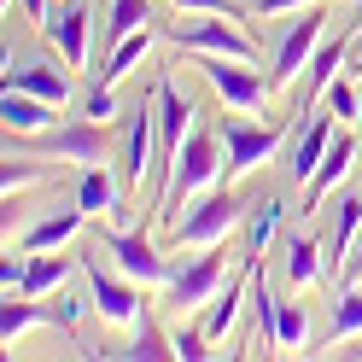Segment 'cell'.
<instances>
[{
  "label": "cell",
  "instance_id": "cell-22",
  "mask_svg": "<svg viewBox=\"0 0 362 362\" xmlns=\"http://www.w3.org/2000/svg\"><path fill=\"white\" fill-rule=\"evenodd\" d=\"M356 234H362V193H345L339 199V216H333V228H327V269L339 281H345V263H351V245H356Z\"/></svg>",
  "mask_w": 362,
  "mask_h": 362
},
{
  "label": "cell",
  "instance_id": "cell-39",
  "mask_svg": "<svg viewBox=\"0 0 362 362\" xmlns=\"http://www.w3.org/2000/svg\"><path fill=\"white\" fill-rule=\"evenodd\" d=\"M356 35H362V0H356Z\"/></svg>",
  "mask_w": 362,
  "mask_h": 362
},
{
  "label": "cell",
  "instance_id": "cell-19",
  "mask_svg": "<svg viewBox=\"0 0 362 362\" xmlns=\"http://www.w3.org/2000/svg\"><path fill=\"white\" fill-rule=\"evenodd\" d=\"M76 205L88 216H123V175H111V164L76 170Z\"/></svg>",
  "mask_w": 362,
  "mask_h": 362
},
{
  "label": "cell",
  "instance_id": "cell-35",
  "mask_svg": "<svg viewBox=\"0 0 362 362\" xmlns=\"http://www.w3.org/2000/svg\"><path fill=\"white\" fill-rule=\"evenodd\" d=\"M170 345H175V362H205L211 356V333L205 327H175Z\"/></svg>",
  "mask_w": 362,
  "mask_h": 362
},
{
  "label": "cell",
  "instance_id": "cell-28",
  "mask_svg": "<svg viewBox=\"0 0 362 362\" xmlns=\"http://www.w3.org/2000/svg\"><path fill=\"white\" fill-rule=\"evenodd\" d=\"M327 339H333V345H351V339H362V286H339V304H333Z\"/></svg>",
  "mask_w": 362,
  "mask_h": 362
},
{
  "label": "cell",
  "instance_id": "cell-14",
  "mask_svg": "<svg viewBox=\"0 0 362 362\" xmlns=\"http://www.w3.org/2000/svg\"><path fill=\"white\" fill-rule=\"evenodd\" d=\"M333 134H339V117H333L327 105L304 111V123L292 129V158H286L292 187H310V175L322 170V158H327V146H333Z\"/></svg>",
  "mask_w": 362,
  "mask_h": 362
},
{
  "label": "cell",
  "instance_id": "cell-29",
  "mask_svg": "<svg viewBox=\"0 0 362 362\" xmlns=\"http://www.w3.org/2000/svg\"><path fill=\"white\" fill-rule=\"evenodd\" d=\"M275 351H310V310L275 304Z\"/></svg>",
  "mask_w": 362,
  "mask_h": 362
},
{
  "label": "cell",
  "instance_id": "cell-38",
  "mask_svg": "<svg viewBox=\"0 0 362 362\" xmlns=\"http://www.w3.org/2000/svg\"><path fill=\"white\" fill-rule=\"evenodd\" d=\"M345 356H362V339H351V351H345Z\"/></svg>",
  "mask_w": 362,
  "mask_h": 362
},
{
  "label": "cell",
  "instance_id": "cell-20",
  "mask_svg": "<svg viewBox=\"0 0 362 362\" xmlns=\"http://www.w3.org/2000/svg\"><path fill=\"white\" fill-rule=\"evenodd\" d=\"M0 123H6V141H30V134H41V129H53V123H59V105H47V100H35V94H18V88H6Z\"/></svg>",
  "mask_w": 362,
  "mask_h": 362
},
{
  "label": "cell",
  "instance_id": "cell-9",
  "mask_svg": "<svg viewBox=\"0 0 362 362\" xmlns=\"http://www.w3.org/2000/svg\"><path fill=\"white\" fill-rule=\"evenodd\" d=\"M216 134H222V181H245V175H257L269 158L281 152V141H286V129H275V123H257V117H222L216 123Z\"/></svg>",
  "mask_w": 362,
  "mask_h": 362
},
{
  "label": "cell",
  "instance_id": "cell-5",
  "mask_svg": "<svg viewBox=\"0 0 362 362\" xmlns=\"http://www.w3.org/2000/svg\"><path fill=\"white\" fill-rule=\"evenodd\" d=\"M228 252L222 245H205L199 257H175V269H170V281L158 286L164 292V310H175V315H193V310H205L222 286H228Z\"/></svg>",
  "mask_w": 362,
  "mask_h": 362
},
{
  "label": "cell",
  "instance_id": "cell-1",
  "mask_svg": "<svg viewBox=\"0 0 362 362\" xmlns=\"http://www.w3.org/2000/svg\"><path fill=\"white\" fill-rule=\"evenodd\" d=\"M211 187H222V134H216V123H205V117H199V123H193V134L181 141L175 164H170L164 193H158V216L170 222L181 205H187V199L211 193Z\"/></svg>",
  "mask_w": 362,
  "mask_h": 362
},
{
  "label": "cell",
  "instance_id": "cell-32",
  "mask_svg": "<svg viewBox=\"0 0 362 362\" xmlns=\"http://www.w3.org/2000/svg\"><path fill=\"white\" fill-rule=\"evenodd\" d=\"M322 105L333 111V117L339 123H362V94H356V71H345V76H333V88H327V94H322Z\"/></svg>",
  "mask_w": 362,
  "mask_h": 362
},
{
  "label": "cell",
  "instance_id": "cell-8",
  "mask_svg": "<svg viewBox=\"0 0 362 362\" xmlns=\"http://www.w3.org/2000/svg\"><path fill=\"white\" fill-rule=\"evenodd\" d=\"M111 164H117L129 199L146 187V170L158 164V100H152V88L123 111V134H117V158Z\"/></svg>",
  "mask_w": 362,
  "mask_h": 362
},
{
  "label": "cell",
  "instance_id": "cell-25",
  "mask_svg": "<svg viewBox=\"0 0 362 362\" xmlns=\"http://www.w3.org/2000/svg\"><path fill=\"white\" fill-rule=\"evenodd\" d=\"M53 310H41V298H24V292H6V310H0V339H6V351H18V339L47 327Z\"/></svg>",
  "mask_w": 362,
  "mask_h": 362
},
{
  "label": "cell",
  "instance_id": "cell-7",
  "mask_svg": "<svg viewBox=\"0 0 362 362\" xmlns=\"http://www.w3.org/2000/svg\"><path fill=\"white\" fill-rule=\"evenodd\" d=\"M199 76L211 82V94L222 100V111H240V117H263L275 88H269V71L257 59H199Z\"/></svg>",
  "mask_w": 362,
  "mask_h": 362
},
{
  "label": "cell",
  "instance_id": "cell-4",
  "mask_svg": "<svg viewBox=\"0 0 362 362\" xmlns=\"http://www.w3.org/2000/svg\"><path fill=\"white\" fill-rule=\"evenodd\" d=\"M234 228H240V199L228 187H211L170 216V245L175 252H205V245H222Z\"/></svg>",
  "mask_w": 362,
  "mask_h": 362
},
{
  "label": "cell",
  "instance_id": "cell-6",
  "mask_svg": "<svg viewBox=\"0 0 362 362\" xmlns=\"http://www.w3.org/2000/svg\"><path fill=\"white\" fill-rule=\"evenodd\" d=\"M327 6H310V12H292L286 18V30L275 35V53H269V88H275V94H292V88H298V76H304V64L315 59V47H322L327 41Z\"/></svg>",
  "mask_w": 362,
  "mask_h": 362
},
{
  "label": "cell",
  "instance_id": "cell-40",
  "mask_svg": "<svg viewBox=\"0 0 362 362\" xmlns=\"http://www.w3.org/2000/svg\"><path fill=\"white\" fill-rule=\"evenodd\" d=\"M356 76H362V41H356Z\"/></svg>",
  "mask_w": 362,
  "mask_h": 362
},
{
  "label": "cell",
  "instance_id": "cell-18",
  "mask_svg": "<svg viewBox=\"0 0 362 362\" xmlns=\"http://www.w3.org/2000/svg\"><path fill=\"white\" fill-rule=\"evenodd\" d=\"M82 222H88V211L76 205H64V211H53V216H41V222H30L24 234H18V252H64L76 234H82Z\"/></svg>",
  "mask_w": 362,
  "mask_h": 362
},
{
  "label": "cell",
  "instance_id": "cell-30",
  "mask_svg": "<svg viewBox=\"0 0 362 362\" xmlns=\"http://www.w3.org/2000/svg\"><path fill=\"white\" fill-rule=\"evenodd\" d=\"M111 356H123V362H170L175 345H170V333H158L152 322H141V327H134V339H129L123 351H111Z\"/></svg>",
  "mask_w": 362,
  "mask_h": 362
},
{
  "label": "cell",
  "instance_id": "cell-31",
  "mask_svg": "<svg viewBox=\"0 0 362 362\" xmlns=\"http://www.w3.org/2000/svg\"><path fill=\"white\" fill-rule=\"evenodd\" d=\"M0 181H6V193H30L47 181V158H35V152H12L6 146V170H0Z\"/></svg>",
  "mask_w": 362,
  "mask_h": 362
},
{
  "label": "cell",
  "instance_id": "cell-3",
  "mask_svg": "<svg viewBox=\"0 0 362 362\" xmlns=\"http://www.w3.org/2000/svg\"><path fill=\"white\" fill-rule=\"evenodd\" d=\"M245 18H222V12H181L175 24H164V41H175L181 53L199 59H257L252 30H240Z\"/></svg>",
  "mask_w": 362,
  "mask_h": 362
},
{
  "label": "cell",
  "instance_id": "cell-33",
  "mask_svg": "<svg viewBox=\"0 0 362 362\" xmlns=\"http://www.w3.org/2000/svg\"><path fill=\"white\" fill-rule=\"evenodd\" d=\"M76 111H82V117H94V123H117V88H111V82H94V88L76 100Z\"/></svg>",
  "mask_w": 362,
  "mask_h": 362
},
{
  "label": "cell",
  "instance_id": "cell-24",
  "mask_svg": "<svg viewBox=\"0 0 362 362\" xmlns=\"http://www.w3.org/2000/svg\"><path fill=\"white\" fill-rule=\"evenodd\" d=\"M286 281L292 292H310L315 281H322V269H327V245H315L310 234H286Z\"/></svg>",
  "mask_w": 362,
  "mask_h": 362
},
{
  "label": "cell",
  "instance_id": "cell-37",
  "mask_svg": "<svg viewBox=\"0 0 362 362\" xmlns=\"http://www.w3.org/2000/svg\"><path fill=\"white\" fill-rule=\"evenodd\" d=\"M82 304H88V292H82V298H76V292H59V310H53V322H59L64 333H71V327L82 322Z\"/></svg>",
  "mask_w": 362,
  "mask_h": 362
},
{
  "label": "cell",
  "instance_id": "cell-15",
  "mask_svg": "<svg viewBox=\"0 0 362 362\" xmlns=\"http://www.w3.org/2000/svg\"><path fill=\"white\" fill-rule=\"evenodd\" d=\"M6 88H18V94H35V100H47V105H71L76 100V82H71V64H53V59H6Z\"/></svg>",
  "mask_w": 362,
  "mask_h": 362
},
{
  "label": "cell",
  "instance_id": "cell-13",
  "mask_svg": "<svg viewBox=\"0 0 362 362\" xmlns=\"http://www.w3.org/2000/svg\"><path fill=\"white\" fill-rule=\"evenodd\" d=\"M100 24H94V6L88 0H59V18L47 24V41L59 47V59L71 64V71H88L94 64V47H100Z\"/></svg>",
  "mask_w": 362,
  "mask_h": 362
},
{
  "label": "cell",
  "instance_id": "cell-16",
  "mask_svg": "<svg viewBox=\"0 0 362 362\" xmlns=\"http://www.w3.org/2000/svg\"><path fill=\"white\" fill-rule=\"evenodd\" d=\"M356 158H362V129L339 123L333 146H327V158H322V170H315V175H310V187H304V211H315L322 199H333L339 187H345V175L356 170Z\"/></svg>",
  "mask_w": 362,
  "mask_h": 362
},
{
  "label": "cell",
  "instance_id": "cell-10",
  "mask_svg": "<svg viewBox=\"0 0 362 362\" xmlns=\"http://www.w3.org/2000/svg\"><path fill=\"white\" fill-rule=\"evenodd\" d=\"M82 286H88V310L100 315L105 327H141L146 322V304H141V281H129L123 269H105V263H94V257H82Z\"/></svg>",
  "mask_w": 362,
  "mask_h": 362
},
{
  "label": "cell",
  "instance_id": "cell-34",
  "mask_svg": "<svg viewBox=\"0 0 362 362\" xmlns=\"http://www.w3.org/2000/svg\"><path fill=\"white\" fill-rule=\"evenodd\" d=\"M310 6H333V0H252L245 18H252V24H269V18H292V12H310Z\"/></svg>",
  "mask_w": 362,
  "mask_h": 362
},
{
  "label": "cell",
  "instance_id": "cell-26",
  "mask_svg": "<svg viewBox=\"0 0 362 362\" xmlns=\"http://www.w3.org/2000/svg\"><path fill=\"white\" fill-rule=\"evenodd\" d=\"M152 24V0H105V24H100V47H117L123 35Z\"/></svg>",
  "mask_w": 362,
  "mask_h": 362
},
{
  "label": "cell",
  "instance_id": "cell-36",
  "mask_svg": "<svg viewBox=\"0 0 362 362\" xmlns=\"http://www.w3.org/2000/svg\"><path fill=\"white\" fill-rule=\"evenodd\" d=\"M164 6H175V12H222V18H245L240 0H164ZM245 24H252V18H245Z\"/></svg>",
  "mask_w": 362,
  "mask_h": 362
},
{
  "label": "cell",
  "instance_id": "cell-27",
  "mask_svg": "<svg viewBox=\"0 0 362 362\" xmlns=\"http://www.w3.org/2000/svg\"><path fill=\"white\" fill-rule=\"evenodd\" d=\"M152 53V30H134V35H123L117 41V47H105V59H100V82H111V88H117L129 71H134V64H141Z\"/></svg>",
  "mask_w": 362,
  "mask_h": 362
},
{
  "label": "cell",
  "instance_id": "cell-11",
  "mask_svg": "<svg viewBox=\"0 0 362 362\" xmlns=\"http://www.w3.org/2000/svg\"><path fill=\"white\" fill-rule=\"evenodd\" d=\"M100 257H111V269H123V275L141 281V286H164L170 269H175V257L146 228H105L100 234Z\"/></svg>",
  "mask_w": 362,
  "mask_h": 362
},
{
  "label": "cell",
  "instance_id": "cell-21",
  "mask_svg": "<svg viewBox=\"0 0 362 362\" xmlns=\"http://www.w3.org/2000/svg\"><path fill=\"white\" fill-rule=\"evenodd\" d=\"M71 275H82V257H64V252H30V269H24V298H47V292H64Z\"/></svg>",
  "mask_w": 362,
  "mask_h": 362
},
{
  "label": "cell",
  "instance_id": "cell-12",
  "mask_svg": "<svg viewBox=\"0 0 362 362\" xmlns=\"http://www.w3.org/2000/svg\"><path fill=\"white\" fill-rule=\"evenodd\" d=\"M152 100H158V193H164V181H170V164H175V152H181V141L193 134V123L205 117L187 94L175 88V76L164 71L152 82Z\"/></svg>",
  "mask_w": 362,
  "mask_h": 362
},
{
  "label": "cell",
  "instance_id": "cell-23",
  "mask_svg": "<svg viewBox=\"0 0 362 362\" xmlns=\"http://www.w3.org/2000/svg\"><path fill=\"white\" fill-rule=\"evenodd\" d=\"M281 216H286V199H281V193H269V199H257V205L245 211V245H240L245 269H252V263L269 252V240L281 234Z\"/></svg>",
  "mask_w": 362,
  "mask_h": 362
},
{
  "label": "cell",
  "instance_id": "cell-2",
  "mask_svg": "<svg viewBox=\"0 0 362 362\" xmlns=\"http://www.w3.org/2000/svg\"><path fill=\"white\" fill-rule=\"evenodd\" d=\"M12 152H35V158H47V164H111V123H94V117H64L53 129H41L30 134V141H12Z\"/></svg>",
  "mask_w": 362,
  "mask_h": 362
},
{
  "label": "cell",
  "instance_id": "cell-17",
  "mask_svg": "<svg viewBox=\"0 0 362 362\" xmlns=\"http://www.w3.org/2000/svg\"><path fill=\"white\" fill-rule=\"evenodd\" d=\"M356 41H362V35L351 30V35H327L322 47H315V59L304 64V76H298V100H304V111L333 88V76H345V53L356 47Z\"/></svg>",
  "mask_w": 362,
  "mask_h": 362
}]
</instances>
